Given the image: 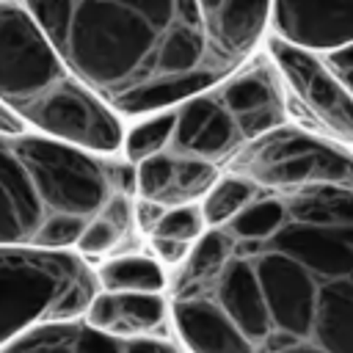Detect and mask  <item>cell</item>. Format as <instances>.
<instances>
[{
    "mask_svg": "<svg viewBox=\"0 0 353 353\" xmlns=\"http://www.w3.org/2000/svg\"><path fill=\"white\" fill-rule=\"evenodd\" d=\"M174 124H176V105H171L163 113H154L146 121H141L138 127H132L124 135V152H127L130 163H141V160L163 152L171 141Z\"/></svg>",
    "mask_w": 353,
    "mask_h": 353,
    "instance_id": "15",
    "label": "cell"
},
{
    "mask_svg": "<svg viewBox=\"0 0 353 353\" xmlns=\"http://www.w3.org/2000/svg\"><path fill=\"white\" fill-rule=\"evenodd\" d=\"M0 353H135V336H116L74 317L36 325L6 342Z\"/></svg>",
    "mask_w": 353,
    "mask_h": 353,
    "instance_id": "11",
    "label": "cell"
},
{
    "mask_svg": "<svg viewBox=\"0 0 353 353\" xmlns=\"http://www.w3.org/2000/svg\"><path fill=\"white\" fill-rule=\"evenodd\" d=\"M0 99L44 135L88 152L113 154L124 143L113 108L69 69L17 0H0Z\"/></svg>",
    "mask_w": 353,
    "mask_h": 353,
    "instance_id": "4",
    "label": "cell"
},
{
    "mask_svg": "<svg viewBox=\"0 0 353 353\" xmlns=\"http://www.w3.org/2000/svg\"><path fill=\"white\" fill-rule=\"evenodd\" d=\"M268 52L312 119L328 130L334 141L353 146V94L331 72L325 58L276 33L268 41Z\"/></svg>",
    "mask_w": 353,
    "mask_h": 353,
    "instance_id": "6",
    "label": "cell"
},
{
    "mask_svg": "<svg viewBox=\"0 0 353 353\" xmlns=\"http://www.w3.org/2000/svg\"><path fill=\"white\" fill-rule=\"evenodd\" d=\"M99 292V276L69 248L0 245V347L58 320L83 317Z\"/></svg>",
    "mask_w": 353,
    "mask_h": 353,
    "instance_id": "5",
    "label": "cell"
},
{
    "mask_svg": "<svg viewBox=\"0 0 353 353\" xmlns=\"http://www.w3.org/2000/svg\"><path fill=\"white\" fill-rule=\"evenodd\" d=\"M0 132H19V121L0 110Z\"/></svg>",
    "mask_w": 353,
    "mask_h": 353,
    "instance_id": "21",
    "label": "cell"
},
{
    "mask_svg": "<svg viewBox=\"0 0 353 353\" xmlns=\"http://www.w3.org/2000/svg\"><path fill=\"white\" fill-rule=\"evenodd\" d=\"M168 309L190 353H353V154L254 185L176 265Z\"/></svg>",
    "mask_w": 353,
    "mask_h": 353,
    "instance_id": "1",
    "label": "cell"
},
{
    "mask_svg": "<svg viewBox=\"0 0 353 353\" xmlns=\"http://www.w3.org/2000/svg\"><path fill=\"white\" fill-rule=\"evenodd\" d=\"M212 50L223 63L240 69L259 44L273 14V0H199Z\"/></svg>",
    "mask_w": 353,
    "mask_h": 353,
    "instance_id": "10",
    "label": "cell"
},
{
    "mask_svg": "<svg viewBox=\"0 0 353 353\" xmlns=\"http://www.w3.org/2000/svg\"><path fill=\"white\" fill-rule=\"evenodd\" d=\"M251 193H254V182H251V179H245V176H240V174H232V171H229L226 176H221V179L215 182V188L207 193L204 204H201L207 226L232 218V215L251 199Z\"/></svg>",
    "mask_w": 353,
    "mask_h": 353,
    "instance_id": "16",
    "label": "cell"
},
{
    "mask_svg": "<svg viewBox=\"0 0 353 353\" xmlns=\"http://www.w3.org/2000/svg\"><path fill=\"white\" fill-rule=\"evenodd\" d=\"M325 58V63L331 66V72L350 88L353 94V41L345 44V47H336V50H328V52H320Z\"/></svg>",
    "mask_w": 353,
    "mask_h": 353,
    "instance_id": "19",
    "label": "cell"
},
{
    "mask_svg": "<svg viewBox=\"0 0 353 353\" xmlns=\"http://www.w3.org/2000/svg\"><path fill=\"white\" fill-rule=\"evenodd\" d=\"M248 143L237 116L221 97L218 85L199 91L176 105V124L165 152L210 160L215 165L229 163Z\"/></svg>",
    "mask_w": 353,
    "mask_h": 353,
    "instance_id": "7",
    "label": "cell"
},
{
    "mask_svg": "<svg viewBox=\"0 0 353 353\" xmlns=\"http://www.w3.org/2000/svg\"><path fill=\"white\" fill-rule=\"evenodd\" d=\"M132 207H130V196L119 193L99 215L97 221L83 232L80 243H77V251L80 254H88V256H99V254H108L113 251L127 234H130V226H132Z\"/></svg>",
    "mask_w": 353,
    "mask_h": 353,
    "instance_id": "14",
    "label": "cell"
},
{
    "mask_svg": "<svg viewBox=\"0 0 353 353\" xmlns=\"http://www.w3.org/2000/svg\"><path fill=\"white\" fill-rule=\"evenodd\" d=\"M232 113L237 116L248 141L276 130L287 119V105L281 94V72L268 58H256L229 77L215 83Z\"/></svg>",
    "mask_w": 353,
    "mask_h": 353,
    "instance_id": "8",
    "label": "cell"
},
{
    "mask_svg": "<svg viewBox=\"0 0 353 353\" xmlns=\"http://www.w3.org/2000/svg\"><path fill=\"white\" fill-rule=\"evenodd\" d=\"M204 232H207L204 210L196 207V204H176V207L165 210V215L160 218V223L154 226L152 234L174 237V240H182V243H196Z\"/></svg>",
    "mask_w": 353,
    "mask_h": 353,
    "instance_id": "17",
    "label": "cell"
},
{
    "mask_svg": "<svg viewBox=\"0 0 353 353\" xmlns=\"http://www.w3.org/2000/svg\"><path fill=\"white\" fill-rule=\"evenodd\" d=\"M102 290H135V292H163L165 273L163 265L149 256H116L108 259L99 270Z\"/></svg>",
    "mask_w": 353,
    "mask_h": 353,
    "instance_id": "13",
    "label": "cell"
},
{
    "mask_svg": "<svg viewBox=\"0 0 353 353\" xmlns=\"http://www.w3.org/2000/svg\"><path fill=\"white\" fill-rule=\"evenodd\" d=\"M273 33L312 52L353 41V0H273Z\"/></svg>",
    "mask_w": 353,
    "mask_h": 353,
    "instance_id": "9",
    "label": "cell"
},
{
    "mask_svg": "<svg viewBox=\"0 0 353 353\" xmlns=\"http://www.w3.org/2000/svg\"><path fill=\"white\" fill-rule=\"evenodd\" d=\"M119 193L116 163L52 135L0 132V245L77 248Z\"/></svg>",
    "mask_w": 353,
    "mask_h": 353,
    "instance_id": "3",
    "label": "cell"
},
{
    "mask_svg": "<svg viewBox=\"0 0 353 353\" xmlns=\"http://www.w3.org/2000/svg\"><path fill=\"white\" fill-rule=\"evenodd\" d=\"M165 204H160V201H154V199H141L138 196V201H135V226L141 229V232H146V234H152L154 232V226L160 223V218L165 215Z\"/></svg>",
    "mask_w": 353,
    "mask_h": 353,
    "instance_id": "20",
    "label": "cell"
},
{
    "mask_svg": "<svg viewBox=\"0 0 353 353\" xmlns=\"http://www.w3.org/2000/svg\"><path fill=\"white\" fill-rule=\"evenodd\" d=\"M69 69L113 110L143 116L234 69L212 50L199 0H19Z\"/></svg>",
    "mask_w": 353,
    "mask_h": 353,
    "instance_id": "2",
    "label": "cell"
},
{
    "mask_svg": "<svg viewBox=\"0 0 353 353\" xmlns=\"http://www.w3.org/2000/svg\"><path fill=\"white\" fill-rule=\"evenodd\" d=\"M149 237H152V248L157 251L160 262L174 265V268L182 265L190 256L193 245H196V243H182V240H174V237H157V234H149Z\"/></svg>",
    "mask_w": 353,
    "mask_h": 353,
    "instance_id": "18",
    "label": "cell"
},
{
    "mask_svg": "<svg viewBox=\"0 0 353 353\" xmlns=\"http://www.w3.org/2000/svg\"><path fill=\"white\" fill-rule=\"evenodd\" d=\"M168 312L163 292L99 290L83 317L94 328L116 336H149L165 325Z\"/></svg>",
    "mask_w": 353,
    "mask_h": 353,
    "instance_id": "12",
    "label": "cell"
}]
</instances>
